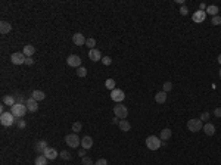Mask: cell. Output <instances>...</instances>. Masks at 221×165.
<instances>
[{"label":"cell","instance_id":"cell-1","mask_svg":"<svg viewBox=\"0 0 221 165\" xmlns=\"http://www.w3.org/2000/svg\"><path fill=\"white\" fill-rule=\"evenodd\" d=\"M15 122H16V118L13 117V114L12 112H3L2 115H0V124L3 127H10L13 125Z\"/></svg>","mask_w":221,"mask_h":165},{"label":"cell","instance_id":"cell-2","mask_svg":"<svg viewBox=\"0 0 221 165\" xmlns=\"http://www.w3.org/2000/svg\"><path fill=\"white\" fill-rule=\"evenodd\" d=\"M27 106L25 105H19V103H15L13 106L10 108V112L13 114L15 118H18V120H21V118H24V115L27 114Z\"/></svg>","mask_w":221,"mask_h":165},{"label":"cell","instance_id":"cell-3","mask_svg":"<svg viewBox=\"0 0 221 165\" xmlns=\"http://www.w3.org/2000/svg\"><path fill=\"white\" fill-rule=\"evenodd\" d=\"M161 145H162V140L156 136H149L146 139V146H148V149H150V151H158L159 147H161Z\"/></svg>","mask_w":221,"mask_h":165},{"label":"cell","instance_id":"cell-4","mask_svg":"<svg viewBox=\"0 0 221 165\" xmlns=\"http://www.w3.org/2000/svg\"><path fill=\"white\" fill-rule=\"evenodd\" d=\"M187 128L192 133H197V131H201L203 128V122L199 120V118H192V120H189L187 121Z\"/></svg>","mask_w":221,"mask_h":165},{"label":"cell","instance_id":"cell-5","mask_svg":"<svg viewBox=\"0 0 221 165\" xmlns=\"http://www.w3.org/2000/svg\"><path fill=\"white\" fill-rule=\"evenodd\" d=\"M65 143H67L69 147L75 149V147H78V146L81 145V140L78 139V136L75 133H72V134H68V136L65 137Z\"/></svg>","mask_w":221,"mask_h":165},{"label":"cell","instance_id":"cell-6","mask_svg":"<svg viewBox=\"0 0 221 165\" xmlns=\"http://www.w3.org/2000/svg\"><path fill=\"white\" fill-rule=\"evenodd\" d=\"M114 114H115L116 118L125 120V118H127V115H128V109H127V106H124V105L118 103L116 106H114Z\"/></svg>","mask_w":221,"mask_h":165},{"label":"cell","instance_id":"cell-7","mask_svg":"<svg viewBox=\"0 0 221 165\" xmlns=\"http://www.w3.org/2000/svg\"><path fill=\"white\" fill-rule=\"evenodd\" d=\"M25 59H27V56L22 52H15L10 55V62L13 65H22V63H25Z\"/></svg>","mask_w":221,"mask_h":165},{"label":"cell","instance_id":"cell-8","mask_svg":"<svg viewBox=\"0 0 221 165\" xmlns=\"http://www.w3.org/2000/svg\"><path fill=\"white\" fill-rule=\"evenodd\" d=\"M110 99L116 103H121L125 99V94L122 90H120V88H114V90L110 92Z\"/></svg>","mask_w":221,"mask_h":165},{"label":"cell","instance_id":"cell-9","mask_svg":"<svg viewBox=\"0 0 221 165\" xmlns=\"http://www.w3.org/2000/svg\"><path fill=\"white\" fill-rule=\"evenodd\" d=\"M67 63L72 68H80L81 67V58L78 55H69L67 59Z\"/></svg>","mask_w":221,"mask_h":165},{"label":"cell","instance_id":"cell-10","mask_svg":"<svg viewBox=\"0 0 221 165\" xmlns=\"http://www.w3.org/2000/svg\"><path fill=\"white\" fill-rule=\"evenodd\" d=\"M25 106H27L28 112H37V111H39V102H37V100H34L33 97H28V99H27Z\"/></svg>","mask_w":221,"mask_h":165},{"label":"cell","instance_id":"cell-11","mask_svg":"<svg viewBox=\"0 0 221 165\" xmlns=\"http://www.w3.org/2000/svg\"><path fill=\"white\" fill-rule=\"evenodd\" d=\"M47 147H49V146H47V141H46V140H39V141H35V145H34V149H35V152H37V153H40V155H43Z\"/></svg>","mask_w":221,"mask_h":165},{"label":"cell","instance_id":"cell-12","mask_svg":"<svg viewBox=\"0 0 221 165\" xmlns=\"http://www.w3.org/2000/svg\"><path fill=\"white\" fill-rule=\"evenodd\" d=\"M205 18H207V12H205V10H196V12L193 13V16H192L193 22H196V24H199V22H203V21H205Z\"/></svg>","mask_w":221,"mask_h":165},{"label":"cell","instance_id":"cell-13","mask_svg":"<svg viewBox=\"0 0 221 165\" xmlns=\"http://www.w3.org/2000/svg\"><path fill=\"white\" fill-rule=\"evenodd\" d=\"M89 58H90V61H93V62L102 61L100 50H97V49H91V50H89Z\"/></svg>","mask_w":221,"mask_h":165},{"label":"cell","instance_id":"cell-14","mask_svg":"<svg viewBox=\"0 0 221 165\" xmlns=\"http://www.w3.org/2000/svg\"><path fill=\"white\" fill-rule=\"evenodd\" d=\"M86 37L81 34V33H77V34L72 35V41H74V44L75 46H83V44H86Z\"/></svg>","mask_w":221,"mask_h":165},{"label":"cell","instance_id":"cell-15","mask_svg":"<svg viewBox=\"0 0 221 165\" xmlns=\"http://www.w3.org/2000/svg\"><path fill=\"white\" fill-rule=\"evenodd\" d=\"M91 146H93V139L90 136H84L81 139V147L83 149H91Z\"/></svg>","mask_w":221,"mask_h":165},{"label":"cell","instance_id":"cell-16","mask_svg":"<svg viewBox=\"0 0 221 165\" xmlns=\"http://www.w3.org/2000/svg\"><path fill=\"white\" fill-rule=\"evenodd\" d=\"M10 29H12V25L8 21H2L0 22V34H9Z\"/></svg>","mask_w":221,"mask_h":165},{"label":"cell","instance_id":"cell-17","mask_svg":"<svg viewBox=\"0 0 221 165\" xmlns=\"http://www.w3.org/2000/svg\"><path fill=\"white\" fill-rule=\"evenodd\" d=\"M43 155L46 156V158H47L49 161H52V159H56V156H58L59 153L56 152V149H53V147H47V149H46V152H44Z\"/></svg>","mask_w":221,"mask_h":165},{"label":"cell","instance_id":"cell-18","mask_svg":"<svg viewBox=\"0 0 221 165\" xmlns=\"http://www.w3.org/2000/svg\"><path fill=\"white\" fill-rule=\"evenodd\" d=\"M202 130L205 131V134H207V136H214V134H215V125L211 124V122H207V124L203 125Z\"/></svg>","mask_w":221,"mask_h":165},{"label":"cell","instance_id":"cell-19","mask_svg":"<svg viewBox=\"0 0 221 165\" xmlns=\"http://www.w3.org/2000/svg\"><path fill=\"white\" fill-rule=\"evenodd\" d=\"M34 52H35V47H34L33 44H27V46H24V49H22V53H24L27 58H33Z\"/></svg>","mask_w":221,"mask_h":165},{"label":"cell","instance_id":"cell-20","mask_svg":"<svg viewBox=\"0 0 221 165\" xmlns=\"http://www.w3.org/2000/svg\"><path fill=\"white\" fill-rule=\"evenodd\" d=\"M171 136H173V131H171V128H164V130H161V140L165 141V140H170L171 139Z\"/></svg>","mask_w":221,"mask_h":165},{"label":"cell","instance_id":"cell-21","mask_svg":"<svg viewBox=\"0 0 221 165\" xmlns=\"http://www.w3.org/2000/svg\"><path fill=\"white\" fill-rule=\"evenodd\" d=\"M31 97H33L34 100L40 102V100H44L46 94H44V92H41V90H33V93H31Z\"/></svg>","mask_w":221,"mask_h":165},{"label":"cell","instance_id":"cell-22","mask_svg":"<svg viewBox=\"0 0 221 165\" xmlns=\"http://www.w3.org/2000/svg\"><path fill=\"white\" fill-rule=\"evenodd\" d=\"M155 100H156V103H165L167 102V93L158 92L156 94H155Z\"/></svg>","mask_w":221,"mask_h":165},{"label":"cell","instance_id":"cell-23","mask_svg":"<svg viewBox=\"0 0 221 165\" xmlns=\"http://www.w3.org/2000/svg\"><path fill=\"white\" fill-rule=\"evenodd\" d=\"M2 102H3V105H6V106H13L15 103V96H3V99H2Z\"/></svg>","mask_w":221,"mask_h":165},{"label":"cell","instance_id":"cell-24","mask_svg":"<svg viewBox=\"0 0 221 165\" xmlns=\"http://www.w3.org/2000/svg\"><path fill=\"white\" fill-rule=\"evenodd\" d=\"M47 158L44 155H39L37 158H35V161H34V164L35 165H47Z\"/></svg>","mask_w":221,"mask_h":165},{"label":"cell","instance_id":"cell-25","mask_svg":"<svg viewBox=\"0 0 221 165\" xmlns=\"http://www.w3.org/2000/svg\"><path fill=\"white\" fill-rule=\"evenodd\" d=\"M207 13H209V15H212V16H217L218 15V6H215V5H209L207 8V10H205Z\"/></svg>","mask_w":221,"mask_h":165},{"label":"cell","instance_id":"cell-26","mask_svg":"<svg viewBox=\"0 0 221 165\" xmlns=\"http://www.w3.org/2000/svg\"><path fill=\"white\" fill-rule=\"evenodd\" d=\"M118 125H120V128H121V130H122V131H130V128H131L130 122L127 121V120H121Z\"/></svg>","mask_w":221,"mask_h":165},{"label":"cell","instance_id":"cell-27","mask_svg":"<svg viewBox=\"0 0 221 165\" xmlns=\"http://www.w3.org/2000/svg\"><path fill=\"white\" fill-rule=\"evenodd\" d=\"M105 86H106V88H109L110 92H112V90L115 88V80H114V78H108L105 81Z\"/></svg>","mask_w":221,"mask_h":165},{"label":"cell","instance_id":"cell-28","mask_svg":"<svg viewBox=\"0 0 221 165\" xmlns=\"http://www.w3.org/2000/svg\"><path fill=\"white\" fill-rule=\"evenodd\" d=\"M81 128H83V125H81V122H80V121H77V122H74V124H72V131H74L75 134H77V133H80V131H81Z\"/></svg>","mask_w":221,"mask_h":165},{"label":"cell","instance_id":"cell-29","mask_svg":"<svg viewBox=\"0 0 221 165\" xmlns=\"http://www.w3.org/2000/svg\"><path fill=\"white\" fill-rule=\"evenodd\" d=\"M86 46H87V47H90V50H91V49H94V46H96V40L91 39V37H90V39H87L86 40Z\"/></svg>","mask_w":221,"mask_h":165},{"label":"cell","instance_id":"cell-30","mask_svg":"<svg viewBox=\"0 0 221 165\" xmlns=\"http://www.w3.org/2000/svg\"><path fill=\"white\" fill-rule=\"evenodd\" d=\"M77 75L78 77H86L87 75V69L84 68V67H80V68H77Z\"/></svg>","mask_w":221,"mask_h":165},{"label":"cell","instance_id":"cell-31","mask_svg":"<svg viewBox=\"0 0 221 165\" xmlns=\"http://www.w3.org/2000/svg\"><path fill=\"white\" fill-rule=\"evenodd\" d=\"M59 156H61L62 159H65V161H69V159H71V153H69V152H67V151L59 152Z\"/></svg>","mask_w":221,"mask_h":165},{"label":"cell","instance_id":"cell-32","mask_svg":"<svg viewBox=\"0 0 221 165\" xmlns=\"http://www.w3.org/2000/svg\"><path fill=\"white\" fill-rule=\"evenodd\" d=\"M173 88V82L171 81H167V82H164V87H162V92H165V93H168L170 90Z\"/></svg>","mask_w":221,"mask_h":165},{"label":"cell","instance_id":"cell-33","mask_svg":"<svg viewBox=\"0 0 221 165\" xmlns=\"http://www.w3.org/2000/svg\"><path fill=\"white\" fill-rule=\"evenodd\" d=\"M16 124H18V128H19V130H24L25 127H27V122H25L22 118H21V120H18V118H16Z\"/></svg>","mask_w":221,"mask_h":165},{"label":"cell","instance_id":"cell-34","mask_svg":"<svg viewBox=\"0 0 221 165\" xmlns=\"http://www.w3.org/2000/svg\"><path fill=\"white\" fill-rule=\"evenodd\" d=\"M15 102L19 103V105H25V102H27V99H24L22 96H19V94H16L15 96Z\"/></svg>","mask_w":221,"mask_h":165},{"label":"cell","instance_id":"cell-35","mask_svg":"<svg viewBox=\"0 0 221 165\" xmlns=\"http://www.w3.org/2000/svg\"><path fill=\"white\" fill-rule=\"evenodd\" d=\"M211 24H214V25H221V16H220V15H217V16H212Z\"/></svg>","mask_w":221,"mask_h":165},{"label":"cell","instance_id":"cell-36","mask_svg":"<svg viewBox=\"0 0 221 165\" xmlns=\"http://www.w3.org/2000/svg\"><path fill=\"white\" fill-rule=\"evenodd\" d=\"M102 62H103V65H106V67H109L110 63H112V59H110L109 56H103V58H102Z\"/></svg>","mask_w":221,"mask_h":165},{"label":"cell","instance_id":"cell-37","mask_svg":"<svg viewBox=\"0 0 221 165\" xmlns=\"http://www.w3.org/2000/svg\"><path fill=\"white\" fill-rule=\"evenodd\" d=\"M81 164H83V165H93V162H91L90 158L84 156V158H81Z\"/></svg>","mask_w":221,"mask_h":165},{"label":"cell","instance_id":"cell-38","mask_svg":"<svg viewBox=\"0 0 221 165\" xmlns=\"http://www.w3.org/2000/svg\"><path fill=\"white\" fill-rule=\"evenodd\" d=\"M199 120H201L202 122H203V121H208V120H209V112H203V114L201 115V118H199Z\"/></svg>","mask_w":221,"mask_h":165},{"label":"cell","instance_id":"cell-39","mask_svg":"<svg viewBox=\"0 0 221 165\" xmlns=\"http://www.w3.org/2000/svg\"><path fill=\"white\" fill-rule=\"evenodd\" d=\"M94 165H108V161H106V159H103V158H102V159L96 161V162H94Z\"/></svg>","mask_w":221,"mask_h":165},{"label":"cell","instance_id":"cell-40","mask_svg":"<svg viewBox=\"0 0 221 165\" xmlns=\"http://www.w3.org/2000/svg\"><path fill=\"white\" fill-rule=\"evenodd\" d=\"M180 13H181V15H187L189 13V9L186 8V6H181V8H180Z\"/></svg>","mask_w":221,"mask_h":165},{"label":"cell","instance_id":"cell-41","mask_svg":"<svg viewBox=\"0 0 221 165\" xmlns=\"http://www.w3.org/2000/svg\"><path fill=\"white\" fill-rule=\"evenodd\" d=\"M25 65H28V67L34 65V59L33 58H27V59H25Z\"/></svg>","mask_w":221,"mask_h":165},{"label":"cell","instance_id":"cell-42","mask_svg":"<svg viewBox=\"0 0 221 165\" xmlns=\"http://www.w3.org/2000/svg\"><path fill=\"white\" fill-rule=\"evenodd\" d=\"M214 115L217 118H221V108H215V111H214Z\"/></svg>","mask_w":221,"mask_h":165},{"label":"cell","instance_id":"cell-43","mask_svg":"<svg viewBox=\"0 0 221 165\" xmlns=\"http://www.w3.org/2000/svg\"><path fill=\"white\" fill-rule=\"evenodd\" d=\"M78 156H81V158H84V156H86V149H80V152H78Z\"/></svg>","mask_w":221,"mask_h":165},{"label":"cell","instance_id":"cell-44","mask_svg":"<svg viewBox=\"0 0 221 165\" xmlns=\"http://www.w3.org/2000/svg\"><path fill=\"white\" fill-rule=\"evenodd\" d=\"M207 8L208 6L205 5V3H201V5H199V10H207Z\"/></svg>","mask_w":221,"mask_h":165},{"label":"cell","instance_id":"cell-45","mask_svg":"<svg viewBox=\"0 0 221 165\" xmlns=\"http://www.w3.org/2000/svg\"><path fill=\"white\" fill-rule=\"evenodd\" d=\"M112 124H120V120H118V118H114V120H112Z\"/></svg>","mask_w":221,"mask_h":165},{"label":"cell","instance_id":"cell-46","mask_svg":"<svg viewBox=\"0 0 221 165\" xmlns=\"http://www.w3.org/2000/svg\"><path fill=\"white\" fill-rule=\"evenodd\" d=\"M218 63H220V65H221V55H220V56H218Z\"/></svg>","mask_w":221,"mask_h":165},{"label":"cell","instance_id":"cell-47","mask_svg":"<svg viewBox=\"0 0 221 165\" xmlns=\"http://www.w3.org/2000/svg\"><path fill=\"white\" fill-rule=\"evenodd\" d=\"M220 78H221V69H220Z\"/></svg>","mask_w":221,"mask_h":165},{"label":"cell","instance_id":"cell-48","mask_svg":"<svg viewBox=\"0 0 221 165\" xmlns=\"http://www.w3.org/2000/svg\"><path fill=\"white\" fill-rule=\"evenodd\" d=\"M81 165H83V164H81Z\"/></svg>","mask_w":221,"mask_h":165}]
</instances>
